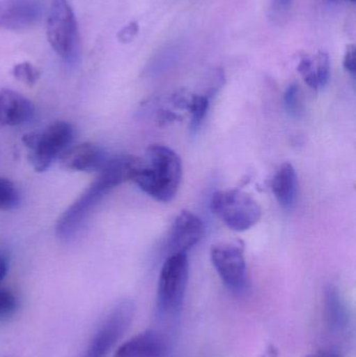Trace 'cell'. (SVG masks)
<instances>
[{"mask_svg":"<svg viewBox=\"0 0 356 357\" xmlns=\"http://www.w3.org/2000/svg\"><path fill=\"white\" fill-rule=\"evenodd\" d=\"M13 75L19 81L24 83L25 85L33 86L39 79L40 73L36 67H33L31 63L23 62L17 64L13 69Z\"/></svg>","mask_w":356,"mask_h":357,"instance_id":"obj_20","label":"cell"},{"mask_svg":"<svg viewBox=\"0 0 356 357\" xmlns=\"http://www.w3.org/2000/svg\"><path fill=\"white\" fill-rule=\"evenodd\" d=\"M294 0H272V12L276 16H281V15L286 14Z\"/></svg>","mask_w":356,"mask_h":357,"instance_id":"obj_24","label":"cell"},{"mask_svg":"<svg viewBox=\"0 0 356 357\" xmlns=\"http://www.w3.org/2000/svg\"><path fill=\"white\" fill-rule=\"evenodd\" d=\"M138 160L139 158L134 156L110 158L108 165L100 172V177L59 218L56 225L58 237L61 239L71 238L92 210L109 192L123 183L132 180Z\"/></svg>","mask_w":356,"mask_h":357,"instance_id":"obj_1","label":"cell"},{"mask_svg":"<svg viewBox=\"0 0 356 357\" xmlns=\"http://www.w3.org/2000/svg\"><path fill=\"white\" fill-rule=\"evenodd\" d=\"M134 310V304L129 300L117 303L94 333L82 357H108L131 325Z\"/></svg>","mask_w":356,"mask_h":357,"instance_id":"obj_7","label":"cell"},{"mask_svg":"<svg viewBox=\"0 0 356 357\" xmlns=\"http://www.w3.org/2000/svg\"><path fill=\"white\" fill-rule=\"evenodd\" d=\"M211 211L233 231L244 232L254 227L261 218V208L256 199L238 189L213 193Z\"/></svg>","mask_w":356,"mask_h":357,"instance_id":"obj_4","label":"cell"},{"mask_svg":"<svg viewBox=\"0 0 356 357\" xmlns=\"http://www.w3.org/2000/svg\"><path fill=\"white\" fill-rule=\"evenodd\" d=\"M298 177L296 169L291 163H284L276 172L272 180V190L279 205L291 210L298 197Z\"/></svg>","mask_w":356,"mask_h":357,"instance_id":"obj_15","label":"cell"},{"mask_svg":"<svg viewBox=\"0 0 356 357\" xmlns=\"http://www.w3.org/2000/svg\"><path fill=\"white\" fill-rule=\"evenodd\" d=\"M343 66L347 73H350L353 77H355L356 73V63H355V45L350 44L347 46L346 52H345L344 61H343Z\"/></svg>","mask_w":356,"mask_h":357,"instance_id":"obj_22","label":"cell"},{"mask_svg":"<svg viewBox=\"0 0 356 357\" xmlns=\"http://www.w3.org/2000/svg\"><path fill=\"white\" fill-rule=\"evenodd\" d=\"M43 13L40 0H2L0 1V29L19 31L33 26Z\"/></svg>","mask_w":356,"mask_h":357,"instance_id":"obj_12","label":"cell"},{"mask_svg":"<svg viewBox=\"0 0 356 357\" xmlns=\"http://www.w3.org/2000/svg\"><path fill=\"white\" fill-rule=\"evenodd\" d=\"M138 31H139V26H138L137 22H131L119 31L117 37L123 43H129L136 37Z\"/></svg>","mask_w":356,"mask_h":357,"instance_id":"obj_23","label":"cell"},{"mask_svg":"<svg viewBox=\"0 0 356 357\" xmlns=\"http://www.w3.org/2000/svg\"><path fill=\"white\" fill-rule=\"evenodd\" d=\"M186 108L192 113L190 119L189 130L192 134L196 132L202 127L206 117L207 111L209 109V96L206 94H194L188 98Z\"/></svg>","mask_w":356,"mask_h":357,"instance_id":"obj_17","label":"cell"},{"mask_svg":"<svg viewBox=\"0 0 356 357\" xmlns=\"http://www.w3.org/2000/svg\"><path fill=\"white\" fill-rule=\"evenodd\" d=\"M109 160L108 153L102 146L91 142L71 146L60 157L63 169L83 173H100L108 165Z\"/></svg>","mask_w":356,"mask_h":357,"instance_id":"obj_10","label":"cell"},{"mask_svg":"<svg viewBox=\"0 0 356 357\" xmlns=\"http://www.w3.org/2000/svg\"><path fill=\"white\" fill-rule=\"evenodd\" d=\"M181 180L179 155L169 146L155 144L138 160L131 181L153 199L169 203L177 195Z\"/></svg>","mask_w":356,"mask_h":357,"instance_id":"obj_2","label":"cell"},{"mask_svg":"<svg viewBox=\"0 0 356 357\" xmlns=\"http://www.w3.org/2000/svg\"><path fill=\"white\" fill-rule=\"evenodd\" d=\"M211 261L224 284L232 293L242 294L247 287V264L240 245L221 243L211 248Z\"/></svg>","mask_w":356,"mask_h":357,"instance_id":"obj_8","label":"cell"},{"mask_svg":"<svg viewBox=\"0 0 356 357\" xmlns=\"http://www.w3.org/2000/svg\"><path fill=\"white\" fill-rule=\"evenodd\" d=\"M297 70L311 89L320 90L330 82V61L327 52L319 50L313 56L301 58Z\"/></svg>","mask_w":356,"mask_h":357,"instance_id":"obj_14","label":"cell"},{"mask_svg":"<svg viewBox=\"0 0 356 357\" xmlns=\"http://www.w3.org/2000/svg\"><path fill=\"white\" fill-rule=\"evenodd\" d=\"M171 354L169 337L150 329L127 340L112 357H171Z\"/></svg>","mask_w":356,"mask_h":357,"instance_id":"obj_11","label":"cell"},{"mask_svg":"<svg viewBox=\"0 0 356 357\" xmlns=\"http://www.w3.org/2000/svg\"><path fill=\"white\" fill-rule=\"evenodd\" d=\"M205 235L204 222L190 211H181L171 225L165 241V249L169 255L187 254L198 245Z\"/></svg>","mask_w":356,"mask_h":357,"instance_id":"obj_9","label":"cell"},{"mask_svg":"<svg viewBox=\"0 0 356 357\" xmlns=\"http://www.w3.org/2000/svg\"><path fill=\"white\" fill-rule=\"evenodd\" d=\"M47 39L65 62L75 63L79 54L77 19L67 0H52L47 20Z\"/></svg>","mask_w":356,"mask_h":357,"instance_id":"obj_5","label":"cell"},{"mask_svg":"<svg viewBox=\"0 0 356 357\" xmlns=\"http://www.w3.org/2000/svg\"><path fill=\"white\" fill-rule=\"evenodd\" d=\"M21 197L16 185L10 178L0 177V211L16 209Z\"/></svg>","mask_w":356,"mask_h":357,"instance_id":"obj_18","label":"cell"},{"mask_svg":"<svg viewBox=\"0 0 356 357\" xmlns=\"http://www.w3.org/2000/svg\"><path fill=\"white\" fill-rule=\"evenodd\" d=\"M75 137V128L67 121H59L40 131L29 132L22 137L29 150L27 160L38 173L49 169L54 160L62 156Z\"/></svg>","mask_w":356,"mask_h":357,"instance_id":"obj_3","label":"cell"},{"mask_svg":"<svg viewBox=\"0 0 356 357\" xmlns=\"http://www.w3.org/2000/svg\"><path fill=\"white\" fill-rule=\"evenodd\" d=\"M349 1L355 2V0H349Z\"/></svg>","mask_w":356,"mask_h":357,"instance_id":"obj_27","label":"cell"},{"mask_svg":"<svg viewBox=\"0 0 356 357\" xmlns=\"http://www.w3.org/2000/svg\"><path fill=\"white\" fill-rule=\"evenodd\" d=\"M286 110L292 116L297 117L301 113L300 89L296 84L288 86L284 94Z\"/></svg>","mask_w":356,"mask_h":357,"instance_id":"obj_21","label":"cell"},{"mask_svg":"<svg viewBox=\"0 0 356 357\" xmlns=\"http://www.w3.org/2000/svg\"><path fill=\"white\" fill-rule=\"evenodd\" d=\"M18 310L16 295L6 287H0V321H6L15 316Z\"/></svg>","mask_w":356,"mask_h":357,"instance_id":"obj_19","label":"cell"},{"mask_svg":"<svg viewBox=\"0 0 356 357\" xmlns=\"http://www.w3.org/2000/svg\"><path fill=\"white\" fill-rule=\"evenodd\" d=\"M188 282L187 254L167 256L160 271L157 291L159 312L173 314L180 312L185 299Z\"/></svg>","mask_w":356,"mask_h":357,"instance_id":"obj_6","label":"cell"},{"mask_svg":"<svg viewBox=\"0 0 356 357\" xmlns=\"http://www.w3.org/2000/svg\"><path fill=\"white\" fill-rule=\"evenodd\" d=\"M8 266H10V260L8 255L4 253H0V283L4 280L8 272Z\"/></svg>","mask_w":356,"mask_h":357,"instance_id":"obj_25","label":"cell"},{"mask_svg":"<svg viewBox=\"0 0 356 357\" xmlns=\"http://www.w3.org/2000/svg\"><path fill=\"white\" fill-rule=\"evenodd\" d=\"M324 310L326 322L332 333H339L346 328L348 323L346 306L339 289L334 285H328L324 291Z\"/></svg>","mask_w":356,"mask_h":357,"instance_id":"obj_16","label":"cell"},{"mask_svg":"<svg viewBox=\"0 0 356 357\" xmlns=\"http://www.w3.org/2000/svg\"><path fill=\"white\" fill-rule=\"evenodd\" d=\"M35 114L33 102L18 92L0 91V126L16 127L29 123Z\"/></svg>","mask_w":356,"mask_h":357,"instance_id":"obj_13","label":"cell"},{"mask_svg":"<svg viewBox=\"0 0 356 357\" xmlns=\"http://www.w3.org/2000/svg\"><path fill=\"white\" fill-rule=\"evenodd\" d=\"M307 357H341L338 352L332 350H320V351L314 352Z\"/></svg>","mask_w":356,"mask_h":357,"instance_id":"obj_26","label":"cell"}]
</instances>
